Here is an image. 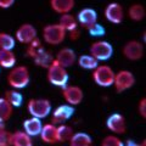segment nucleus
Listing matches in <instances>:
<instances>
[{"label": "nucleus", "mask_w": 146, "mask_h": 146, "mask_svg": "<svg viewBox=\"0 0 146 146\" xmlns=\"http://www.w3.org/2000/svg\"><path fill=\"white\" fill-rule=\"evenodd\" d=\"M6 80L9 85L12 89H25L31 82V74H29V70L27 66H13L10 68V72L7 73Z\"/></svg>", "instance_id": "f257e3e1"}, {"label": "nucleus", "mask_w": 146, "mask_h": 146, "mask_svg": "<svg viewBox=\"0 0 146 146\" xmlns=\"http://www.w3.org/2000/svg\"><path fill=\"white\" fill-rule=\"evenodd\" d=\"M46 79L51 85L63 88V86H66L68 83L70 74H68V72H67V68L58 65L54 58V61L50 63V66L46 68Z\"/></svg>", "instance_id": "f03ea898"}, {"label": "nucleus", "mask_w": 146, "mask_h": 146, "mask_svg": "<svg viewBox=\"0 0 146 146\" xmlns=\"http://www.w3.org/2000/svg\"><path fill=\"white\" fill-rule=\"evenodd\" d=\"M27 111L32 117L36 118H43L48 117L52 111V105L50 102V100L48 99H31L27 102Z\"/></svg>", "instance_id": "7ed1b4c3"}, {"label": "nucleus", "mask_w": 146, "mask_h": 146, "mask_svg": "<svg viewBox=\"0 0 146 146\" xmlns=\"http://www.w3.org/2000/svg\"><path fill=\"white\" fill-rule=\"evenodd\" d=\"M93 80L94 83L101 88H110L113 85L115 80V71L108 65H98L93 70Z\"/></svg>", "instance_id": "20e7f679"}, {"label": "nucleus", "mask_w": 146, "mask_h": 146, "mask_svg": "<svg viewBox=\"0 0 146 146\" xmlns=\"http://www.w3.org/2000/svg\"><path fill=\"white\" fill-rule=\"evenodd\" d=\"M67 36V32L63 29V27L60 23L46 25L43 28V39L49 45H60L63 43V40Z\"/></svg>", "instance_id": "39448f33"}, {"label": "nucleus", "mask_w": 146, "mask_h": 146, "mask_svg": "<svg viewBox=\"0 0 146 146\" xmlns=\"http://www.w3.org/2000/svg\"><path fill=\"white\" fill-rule=\"evenodd\" d=\"M89 54L98 61H108L113 55V46L106 40H96L90 45Z\"/></svg>", "instance_id": "423d86ee"}, {"label": "nucleus", "mask_w": 146, "mask_h": 146, "mask_svg": "<svg viewBox=\"0 0 146 146\" xmlns=\"http://www.w3.org/2000/svg\"><path fill=\"white\" fill-rule=\"evenodd\" d=\"M135 84V77L130 71L121 70L119 72L115 73V80H113V86L117 93H124V91L133 88Z\"/></svg>", "instance_id": "0eeeda50"}, {"label": "nucleus", "mask_w": 146, "mask_h": 146, "mask_svg": "<svg viewBox=\"0 0 146 146\" xmlns=\"http://www.w3.org/2000/svg\"><path fill=\"white\" fill-rule=\"evenodd\" d=\"M122 54L129 61H139L144 56V45L139 40H129L123 45Z\"/></svg>", "instance_id": "6e6552de"}, {"label": "nucleus", "mask_w": 146, "mask_h": 146, "mask_svg": "<svg viewBox=\"0 0 146 146\" xmlns=\"http://www.w3.org/2000/svg\"><path fill=\"white\" fill-rule=\"evenodd\" d=\"M62 96L65 99L66 104L71 106H77L84 99L83 89L78 85H66L62 88Z\"/></svg>", "instance_id": "1a4fd4ad"}, {"label": "nucleus", "mask_w": 146, "mask_h": 146, "mask_svg": "<svg viewBox=\"0 0 146 146\" xmlns=\"http://www.w3.org/2000/svg\"><path fill=\"white\" fill-rule=\"evenodd\" d=\"M74 115V106H71L68 104L60 105L54 110L52 116H51V123L54 124H63L67 121H70Z\"/></svg>", "instance_id": "9d476101"}, {"label": "nucleus", "mask_w": 146, "mask_h": 146, "mask_svg": "<svg viewBox=\"0 0 146 146\" xmlns=\"http://www.w3.org/2000/svg\"><path fill=\"white\" fill-rule=\"evenodd\" d=\"M105 18L113 25H119L124 20V10L119 3H110L105 7Z\"/></svg>", "instance_id": "9b49d317"}, {"label": "nucleus", "mask_w": 146, "mask_h": 146, "mask_svg": "<svg viewBox=\"0 0 146 146\" xmlns=\"http://www.w3.org/2000/svg\"><path fill=\"white\" fill-rule=\"evenodd\" d=\"M106 128L115 134H124L127 131L125 117L121 113H112L106 119Z\"/></svg>", "instance_id": "f8f14e48"}, {"label": "nucleus", "mask_w": 146, "mask_h": 146, "mask_svg": "<svg viewBox=\"0 0 146 146\" xmlns=\"http://www.w3.org/2000/svg\"><path fill=\"white\" fill-rule=\"evenodd\" d=\"M34 38H36V29L33 25L31 23H23L16 29L15 39L21 44H28Z\"/></svg>", "instance_id": "ddd939ff"}, {"label": "nucleus", "mask_w": 146, "mask_h": 146, "mask_svg": "<svg viewBox=\"0 0 146 146\" xmlns=\"http://www.w3.org/2000/svg\"><path fill=\"white\" fill-rule=\"evenodd\" d=\"M58 65H61L62 67L68 68L73 66L77 62V55L76 51L71 48H62L58 50V52L56 54V56L54 57Z\"/></svg>", "instance_id": "4468645a"}, {"label": "nucleus", "mask_w": 146, "mask_h": 146, "mask_svg": "<svg viewBox=\"0 0 146 146\" xmlns=\"http://www.w3.org/2000/svg\"><path fill=\"white\" fill-rule=\"evenodd\" d=\"M77 22L83 28L88 29L90 26H93L95 22H98V13L94 9L91 7H84L78 12L77 15Z\"/></svg>", "instance_id": "2eb2a0df"}, {"label": "nucleus", "mask_w": 146, "mask_h": 146, "mask_svg": "<svg viewBox=\"0 0 146 146\" xmlns=\"http://www.w3.org/2000/svg\"><path fill=\"white\" fill-rule=\"evenodd\" d=\"M42 128H43V122L40 118L31 116L29 118L23 121V130L28 135H31L32 138L33 136H38L40 134V131H42Z\"/></svg>", "instance_id": "dca6fc26"}, {"label": "nucleus", "mask_w": 146, "mask_h": 146, "mask_svg": "<svg viewBox=\"0 0 146 146\" xmlns=\"http://www.w3.org/2000/svg\"><path fill=\"white\" fill-rule=\"evenodd\" d=\"M39 136L42 140L46 144H56L57 141V130H56V124L54 123H46L43 124L42 131H40Z\"/></svg>", "instance_id": "f3484780"}, {"label": "nucleus", "mask_w": 146, "mask_h": 146, "mask_svg": "<svg viewBox=\"0 0 146 146\" xmlns=\"http://www.w3.org/2000/svg\"><path fill=\"white\" fill-rule=\"evenodd\" d=\"M76 0H50V7L56 13H68L73 10Z\"/></svg>", "instance_id": "a211bd4d"}, {"label": "nucleus", "mask_w": 146, "mask_h": 146, "mask_svg": "<svg viewBox=\"0 0 146 146\" xmlns=\"http://www.w3.org/2000/svg\"><path fill=\"white\" fill-rule=\"evenodd\" d=\"M17 57L12 50H1L0 49V67L3 68H12L16 66Z\"/></svg>", "instance_id": "6ab92c4d"}, {"label": "nucleus", "mask_w": 146, "mask_h": 146, "mask_svg": "<svg viewBox=\"0 0 146 146\" xmlns=\"http://www.w3.org/2000/svg\"><path fill=\"white\" fill-rule=\"evenodd\" d=\"M12 146H33L32 136L25 130H17L12 133Z\"/></svg>", "instance_id": "aec40b11"}, {"label": "nucleus", "mask_w": 146, "mask_h": 146, "mask_svg": "<svg viewBox=\"0 0 146 146\" xmlns=\"http://www.w3.org/2000/svg\"><path fill=\"white\" fill-rule=\"evenodd\" d=\"M68 143H70V146H88L93 144V139L89 134L78 131V133H73Z\"/></svg>", "instance_id": "412c9836"}, {"label": "nucleus", "mask_w": 146, "mask_h": 146, "mask_svg": "<svg viewBox=\"0 0 146 146\" xmlns=\"http://www.w3.org/2000/svg\"><path fill=\"white\" fill-rule=\"evenodd\" d=\"M5 98L7 100V102L11 105L13 108H17V107H21L22 104H23V95L22 93H20V90L17 89H10V90H6L5 91Z\"/></svg>", "instance_id": "4be33fe9"}, {"label": "nucleus", "mask_w": 146, "mask_h": 146, "mask_svg": "<svg viewBox=\"0 0 146 146\" xmlns=\"http://www.w3.org/2000/svg\"><path fill=\"white\" fill-rule=\"evenodd\" d=\"M44 50H45V48H44V45L42 43V40L36 36V38H34L31 43L27 44L26 52H27V56L31 57L32 60H33V58H35L39 54H42Z\"/></svg>", "instance_id": "5701e85b"}, {"label": "nucleus", "mask_w": 146, "mask_h": 146, "mask_svg": "<svg viewBox=\"0 0 146 146\" xmlns=\"http://www.w3.org/2000/svg\"><path fill=\"white\" fill-rule=\"evenodd\" d=\"M146 16V10L144 5H141L139 3L133 4L129 9H128V17L134 22H140L143 21Z\"/></svg>", "instance_id": "b1692460"}, {"label": "nucleus", "mask_w": 146, "mask_h": 146, "mask_svg": "<svg viewBox=\"0 0 146 146\" xmlns=\"http://www.w3.org/2000/svg\"><path fill=\"white\" fill-rule=\"evenodd\" d=\"M77 63H78L79 67L83 68V70L93 71L94 68L99 65V61L95 57L91 56L90 54H88V55H82V56H79L77 58Z\"/></svg>", "instance_id": "393cba45"}, {"label": "nucleus", "mask_w": 146, "mask_h": 146, "mask_svg": "<svg viewBox=\"0 0 146 146\" xmlns=\"http://www.w3.org/2000/svg\"><path fill=\"white\" fill-rule=\"evenodd\" d=\"M56 130H57V141L58 143H67V141L71 139L73 133H74L73 128L71 125L66 124V123L56 125Z\"/></svg>", "instance_id": "a878e982"}, {"label": "nucleus", "mask_w": 146, "mask_h": 146, "mask_svg": "<svg viewBox=\"0 0 146 146\" xmlns=\"http://www.w3.org/2000/svg\"><path fill=\"white\" fill-rule=\"evenodd\" d=\"M58 23L63 27V29H65L66 32H70V31L78 28L77 18L73 15H71L70 12L68 13H62L61 17H60V21H58Z\"/></svg>", "instance_id": "bb28decb"}, {"label": "nucleus", "mask_w": 146, "mask_h": 146, "mask_svg": "<svg viewBox=\"0 0 146 146\" xmlns=\"http://www.w3.org/2000/svg\"><path fill=\"white\" fill-rule=\"evenodd\" d=\"M33 61H34V63L36 66H39V67L46 70V68L50 66V63L54 61V55L50 52L49 50L45 49L42 54H39L35 58H33Z\"/></svg>", "instance_id": "cd10ccee"}, {"label": "nucleus", "mask_w": 146, "mask_h": 146, "mask_svg": "<svg viewBox=\"0 0 146 146\" xmlns=\"http://www.w3.org/2000/svg\"><path fill=\"white\" fill-rule=\"evenodd\" d=\"M13 113V107L5 98H0V122H7Z\"/></svg>", "instance_id": "c85d7f7f"}, {"label": "nucleus", "mask_w": 146, "mask_h": 146, "mask_svg": "<svg viewBox=\"0 0 146 146\" xmlns=\"http://www.w3.org/2000/svg\"><path fill=\"white\" fill-rule=\"evenodd\" d=\"M16 45L15 36L11 34L5 33V32H0V49L1 50H13Z\"/></svg>", "instance_id": "c756f323"}, {"label": "nucleus", "mask_w": 146, "mask_h": 146, "mask_svg": "<svg viewBox=\"0 0 146 146\" xmlns=\"http://www.w3.org/2000/svg\"><path fill=\"white\" fill-rule=\"evenodd\" d=\"M101 146H124V143L117 135H106L101 141Z\"/></svg>", "instance_id": "7c9ffc66"}, {"label": "nucleus", "mask_w": 146, "mask_h": 146, "mask_svg": "<svg viewBox=\"0 0 146 146\" xmlns=\"http://www.w3.org/2000/svg\"><path fill=\"white\" fill-rule=\"evenodd\" d=\"M86 31H88L89 35H91V36H104L105 33H106L105 27L100 25L99 22H95V23L93 26H90Z\"/></svg>", "instance_id": "2f4dec72"}, {"label": "nucleus", "mask_w": 146, "mask_h": 146, "mask_svg": "<svg viewBox=\"0 0 146 146\" xmlns=\"http://www.w3.org/2000/svg\"><path fill=\"white\" fill-rule=\"evenodd\" d=\"M0 146H12V133L6 129L0 131Z\"/></svg>", "instance_id": "473e14b6"}, {"label": "nucleus", "mask_w": 146, "mask_h": 146, "mask_svg": "<svg viewBox=\"0 0 146 146\" xmlns=\"http://www.w3.org/2000/svg\"><path fill=\"white\" fill-rule=\"evenodd\" d=\"M138 112L143 119H146V98L140 99L138 104Z\"/></svg>", "instance_id": "72a5a7b5"}, {"label": "nucleus", "mask_w": 146, "mask_h": 146, "mask_svg": "<svg viewBox=\"0 0 146 146\" xmlns=\"http://www.w3.org/2000/svg\"><path fill=\"white\" fill-rule=\"evenodd\" d=\"M67 34L68 36H70V39L73 40V42H76L77 39L80 36V32L78 28H76V29H73V31H70V32H67Z\"/></svg>", "instance_id": "f704fd0d"}, {"label": "nucleus", "mask_w": 146, "mask_h": 146, "mask_svg": "<svg viewBox=\"0 0 146 146\" xmlns=\"http://www.w3.org/2000/svg\"><path fill=\"white\" fill-rule=\"evenodd\" d=\"M16 0H0V9H10Z\"/></svg>", "instance_id": "c9c22d12"}, {"label": "nucleus", "mask_w": 146, "mask_h": 146, "mask_svg": "<svg viewBox=\"0 0 146 146\" xmlns=\"http://www.w3.org/2000/svg\"><path fill=\"white\" fill-rule=\"evenodd\" d=\"M124 146H140V144L136 143V141H134V140L129 139V140H127L124 143Z\"/></svg>", "instance_id": "e433bc0d"}, {"label": "nucleus", "mask_w": 146, "mask_h": 146, "mask_svg": "<svg viewBox=\"0 0 146 146\" xmlns=\"http://www.w3.org/2000/svg\"><path fill=\"white\" fill-rule=\"evenodd\" d=\"M4 129H6V128H5V123H4V122H0V131L4 130Z\"/></svg>", "instance_id": "4c0bfd02"}, {"label": "nucleus", "mask_w": 146, "mask_h": 146, "mask_svg": "<svg viewBox=\"0 0 146 146\" xmlns=\"http://www.w3.org/2000/svg\"><path fill=\"white\" fill-rule=\"evenodd\" d=\"M140 146H146V140H143V141H141Z\"/></svg>", "instance_id": "58836bf2"}, {"label": "nucleus", "mask_w": 146, "mask_h": 146, "mask_svg": "<svg viewBox=\"0 0 146 146\" xmlns=\"http://www.w3.org/2000/svg\"><path fill=\"white\" fill-rule=\"evenodd\" d=\"M88 146H94V145H93V144H90V145H88Z\"/></svg>", "instance_id": "ea45409f"}, {"label": "nucleus", "mask_w": 146, "mask_h": 146, "mask_svg": "<svg viewBox=\"0 0 146 146\" xmlns=\"http://www.w3.org/2000/svg\"><path fill=\"white\" fill-rule=\"evenodd\" d=\"M0 68H1V67H0Z\"/></svg>", "instance_id": "a19ab883"}]
</instances>
